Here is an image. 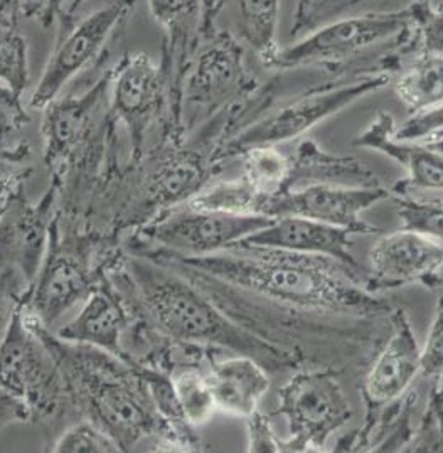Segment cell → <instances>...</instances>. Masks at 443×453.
Masks as SVG:
<instances>
[{"label":"cell","mask_w":443,"mask_h":453,"mask_svg":"<svg viewBox=\"0 0 443 453\" xmlns=\"http://www.w3.org/2000/svg\"><path fill=\"white\" fill-rule=\"evenodd\" d=\"M420 7L411 4L400 11L368 12L339 18L280 48L271 68L295 70L305 66H332L359 56L391 39L408 44L415 31Z\"/></svg>","instance_id":"cell-8"},{"label":"cell","mask_w":443,"mask_h":453,"mask_svg":"<svg viewBox=\"0 0 443 453\" xmlns=\"http://www.w3.org/2000/svg\"><path fill=\"white\" fill-rule=\"evenodd\" d=\"M225 7H231L234 12V31L231 35L238 37L256 54L265 66L271 68V63L280 50L277 41L280 0H206L201 35L210 27L214 16Z\"/></svg>","instance_id":"cell-22"},{"label":"cell","mask_w":443,"mask_h":453,"mask_svg":"<svg viewBox=\"0 0 443 453\" xmlns=\"http://www.w3.org/2000/svg\"><path fill=\"white\" fill-rule=\"evenodd\" d=\"M0 83L19 96L29 85V46L18 27L0 26Z\"/></svg>","instance_id":"cell-30"},{"label":"cell","mask_w":443,"mask_h":453,"mask_svg":"<svg viewBox=\"0 0 443 453\" xmlns=\"http://www.w3.org/2000/svg\"><path fill=\"white\" fill-rule=\"evenodd\" d=\"M440 130H443V104L425 113L411 115L403 127L394 130V139L422 142Z\"/></svg>","instance_id":"cell-37"},{"label":"cell","mask_w":443,"mask_h":453,"mask_svg":"<svg viewBox=\"0 0 443 453\" xmlns=\"http://www.w3.org/2000/svg\"><path fill=\"white\" fill-rule=\"evenodd\" d=\"M240 158L243 165L241 177L266 199L286 191L290 157L280 152L277 145L253 147Z\"/></svg>","instance_id":"cell-28"},{"label":"cell","mask_w":443,"mask_h":453,"mask_svg":"<svg viewBox=\"0 0 443 453\" xmlns=\"http://www.w3.org/2000/svg\"><path fill=\"white\" fill-rule=\"evenodd\" d=\"M24 421H31L26 406L0 388V430H4L9 425Z\"/></svg>","instance_id":"cell-39"},{"label":"cell","mask_w":443,"mask_h":453,"mask_svg":"<svg viewBox=\"0 0 443 453\" xmlns=\"http://www.w3.org/2000/svg\"><path fill=\"white\" fill-rule=\"evenodd\" d=\"M394 91L411 115L442 105L443 56L416 53V58L396 78Z\"/></svg>","instance_id":"cell-25"},{"label":"cell","mask_w":443,"mask_h":453,"mask_svg":"<svg viewBox=\"0 0 443 453\" xmlns=\"http://www.w3.org/2000/svg\"><path fill=\"white\" fill-rule=\"evenodd\" d=\"M39 331L65 376L78 417L102 426L122 452L145 445L149 450L189 452L162 418L142 367L102 349L63 341L42 326Z\"/></svg>","instance_id":"cell-3"},{"label":"cell","mask_w":443,"mask_h":453,"mask_svg":"<svg viewBox=\"0 0 443 453\" xmlns=\"http://www.w3.org/2000/svg\"><path fill=\"white\" fill-rule=\"evenodd\" d=\"M351 236L348 227L332 226L302 216L275 218L270 226L264 227L231 248H273L303 255L327 257L359 273V265L351 251ZM230 250V248H228Z\"/></svg>","instance_id":"cell-19"},{"label":"cell","mask_w":443,"mask_h":453,"mask_svg":"<svg viewBox=\"0 0 443 453\" xmlns=\"http://www.w3.org/2000/svg\"><path fill=\"white\" fill-rule=\"evenodd\" d=\"M31 283L12 268L0 265V346L16 315L24 309Z\"/></svg>","instance_id":"cell-32"},{"label":"cell","mask_w":443,"mask_h":453,"mask_svg":"<svg viewBox=\"0 0 443 453\" xmlns=\"http://www.w3.org/2000/svg\"><path fill=\"white\" fill-rule=\"evenodd\" d=\"M31 145L26 142H19L14 145H7L0 142V186L19 179L29 177L31 174Z\"/></svg>","instance_id":"cell-34"},{"label":"cell","mask_w":443,"mask_h":453,"mask_svg":"<svg viewBox=\"0 0 443 453\" xmlns=\"http://www.w3.org/2000/svg\"><path fill=\"white\" fill-rule=\"evenodd\" d=\"M137 0H113L105 7L76 20L72 27L59 31L44 71L37 81L29 105L44 110L59 96L63 88L105 50L110 37L124 24Z\"/></svg>","instance_id":"cell-12"},{"label":"cell","mask_w":443,"mask_h":453,"mask_svg":"<svg viewBox=\"0 0 443 453\" xmlns=\"http://www.w3.org/2000/svg\"><path fill=\"white\" fill-rule=\"evenodd\" d=\"M0 388L26 406L31 421L78 415L51 349L24 309L0 346Z\"/></svg>","instance_id":"cell-7"},{"label":"cell","mask_w":443,"mask_h":453,"mask_svg":"<svg viewBox=\"0 0 443 453\" xmlns=\"http://www.w3.org/2000/svg\"><path fill=\"white\" fill-rule=\"evenodd\" d=\"M165 255L238 292L265 296L303 311L363 317L391 314L393 311L388 302L364 288L359 273L327 257L251 246L230 248L206 257Z\"/></svg>","instance_id":"cell-2"},{"label":"cell","mask_w":443,"mask_h":453,"mask_svg":"<svg viewBox=\"0 0 443 453\" xmlns=\"http://www.w3.org/2000/svg\"><path fill=\"white\" fill-rule=\"evenodd\" d=\"M411 4H416V5H433V0H413Z\"/></svg>","instance_id":"cell-44"},{"label":"cell","mask_w":443,"mask_h":453,"mask_svg":"<svg viewBox=\"0 0 443 453\" xmlns=\"http://www.w3.org/2000/svg\"><path fill=\"white\" fill-rule=\"evenodd\" d=\"M390 315L393 324L390 339L366 374L363 388L370 413L364 428L355 434V447H351V450H357L368 441L372 434L374 413L381 406L400 400L420 374L422 349L416 342L408 315L403 309H393Z\"/></svg>","instance_id":"cell-16"},{"label":"cell","mask_w":443,"mask_h":453,"mask_svg":"<svg viewBox=\"0 0 443 453\" xmlns=\"http://www.w3.org/2000/svg\"><path fill=\"white\" fill-rule=\"evenodd\" d=\"M394 130V117L381 111L353 140V145L381 152L407 171V179L396 182L393 189L443 191V142L398 140Z\"/></svg>","instance_id":"cell-18"},{"label":"cell","mask_w":443,"mask_h":453,"mask_svg":"<svg viewBox=\"0 0 443 453\" xmlns=\"http://www.w3.org/2000/svg\"><path fill=\"white\" fill-rule=\"evenodd\" d=\"M169 374L186 419L193 426H201L213 418L218 406L208 380V366L182 365L174 367Z\"/></svg>","instance_id":"cell-26"},{"label":"cell","mask_w":443,"mask_h":453,"mask_svg":"<svg viewBox=\"0 0 443 453\" xmlns=\"http://www.w3.org/2000/svg\"><path fill=\"white\" fill-rule=\"evenodd\" d=\"M66 0H22V12L24 18L36 19L42 26V29H48L59 19Z\"/></svg>","instance_id":"cell-38"},{"label":"cell","mask_w":443,"mask_h":453,"mask_svg":"<svg viewBox=\"0 0 443 453\" xmlns=\"http://www.w3.org/2000/svg\"><path fill=\"white\" fill-rule=\"evenodd\" d=\"M27 177H19L14 179L4 186H0V216L4 210L7 208V204L11 203V199L18 194V192L24 191V182Z\"/></svg>","instance_id":"cell-42"},{"label":"cell","mask_w":443,"mask_h":453,"mask_svg":"<svg viewBox=\"0 0 443 453\" xmlns=\"http://www.w3.org/2000/svg\"><path fill=\"white\" fill-rule=\"evenodd\" d=\"M108 273L145 319L174 342L249 356L275 372L299 363L292 350L236 322L195 281L164 263L124 251Z\"/></svg>","instance_id":"cell-1"},{"label":"cell","mask_w":443,"mask_h":453,"mask_svg":"<svg viewBox=\"0 0 443 453\" xmlns=\"http://www.w3.org/2000/svg\"><path fill=\"white\" fill-rule=\"evenodd\" d=\"M420 14L411 35V44L416 53L443 56V4L418 5Z\"/></svg>","instance_id":"cell-33"},{"label":"cell","mask_w":443,"mask_h":453,"mask_svg":"<svg viewBox=\"0 0 443 453\" xmlns=\"http://www.w3.org/2000/svg\"><path fill=\"white\" fill-rule=\"evenodd\" d=\"M66 218L63 221L57 211L46 257L24 305L26 314L51 332L78 311L124 255L115 236L81 229L72 214Z\"/></svg>","instance_id":"cell-4"},{"label":"cell","mask_w":443,"mask_h":453,"mask_svg":"<svg viewBox=\"0 0 443 453\" xmlns=\"http://www.w3.org/2000/svg\"><path fill=\"white\" fill-rule=\"evenodd\" d=\"M425 142H443V130L433 134V135H430L428 139H425Z\"/></svg>","instance_id":"cell-43"},{"label":"cell","mask_w":443,"mask_h":453,"mask_svg":"<svg viewBox=\"0 0 443 453\" xmlns=\"http://www.w3.org/2000/svg\"><path fill=\"white\" fill-rule=\"evenodd\" d=\"M265 214H231L197 210L187 203L162 211L135 229L128 248H150L178 257H206L270 226Z\"/></svg>","instance_id":"cell-9"},{"label":"cell","mask_w":443,"mask_h":453,"mask_svg":"<svg viewBox=\"0 0 443 453\" xmlns=\"http://www.w3.org/2000/svg\"><path fill=\"white\" fill-rule=\"evenodd\" d=\"M54 453H118L120 445L107 432L88 418H80L66 426L53 443Z\"/></svg>","instance_id":"cell-31"},{"label":"cell","mask_w":443,"mask_h":453,"mask_svg":"<svg viewBox=\"0 0 443 453\" xmlns=\"http://www.w3.org/2000/svg\"><path fill=\"white\" fill-rule=\"evenodd\" d=\"M208 380L219 411L238 418H248L258 411L260 401L270 388L265 367L249 356L233 354L228 359L211 357Z\"/></svg>","instance_id":"cell-21"},{"label":"cell","mask_w":443,"mask_h":453,"mask_svg":"<svg viewBox=\"0 0 443 453\" xmlns=\"http://www.w3.org/2000/svg\"><path fill=\"white\" fill-rule=\"evenodd\" d=\"M57 197L53 182L39 201H29L20 191L0 216V265L16 270L31 287L50 246Z\"/></svg>","instance_id":"cell-13"},{"label":"cell","mask_w":443,"mask_h":453,"mask_svg":"<svg viewBox=\"0 0 443 453\" xmlns=\"http://www.w3.org/2000/svg\"><path fill=\"white\" fill-rule=\"evenodd\" d=\"M134 319V302L107 273L54 334L63 341L102 349L125 359V342Z\"/></svg>","instance_id":"cell-17"},{"label":"cell","mask_w":443,"mask_h":453,"mask_svg":"<svg viewBox=\"0 0 443 453\" xmlns=\"http://www.w3.org/2000/svg\"><path fill=\"white\" fill-rule=\"evenodd\" d=\"M390 83V71L376 70L363 73L349 81L312 88L284 106L258 115L238 128L216 149L214 162L219 167L223 162L240 157L253 147H279L280 143L299 139L319 123Z\"/></svg>","instance_id":"cell-6"},{"label":"cell","mask_w":443,"mask_h":453,"mask_svg":"<svg viewBox=\"0 0 443 453\" xmlns=\"http://www.w3.org/2000/svg\"><path fill=\"white\" fill-rule=\"evenodd\" d=\"M258 83L249 70L247 46L225 29L201 35L180 73L171 111L176 142L195 135L219 115L243 105Z\"/></svg>","instance_id":"cell-5"},{"label":"cell","mask_w":443,"mask_h":453,"mask_svg":"<svg viewBox=\"0 0 443 453\" xmlns=\"http://www.w3.org/2000/svg\"><path fill=\"white\" fill-rule=\"evenodd\" d=\"M420 374L433 386L422 425L408 441L407 452H443V294L422 348Z\"/></svg>","instance_id":"cell-24"},{"label":"cell","mask_w":443,"mask_h":453,"mask_svg":"<svg viewBox=\"0 0 443 453\" xmlns=\"http://www.w3.org/2000/svg\"><path fill=\"white\" fill-rule=\"evenodd\" d=\"M265 196L256 191L243 177L208 184L197 192L189 206L197 210L219 211L231 214H264Z\"/></svg>","instance_id":"cell-27"},{"label":"cell","mask_w":443,"mask_h":453,"mask_svg":"<svg viewBox=\"0 0 443 453\" xmlns=\"http://www.w3.org/2000/svg\"><path fill=\"white\" fill-rule=\"evenodd\" d=\"M20 18H24L22 0H0V26L18 27Z\"/></svg>","instance_id":"cell-40"},{"label":"cell","mask_w":443,"mask_h":453,"mask_svg":"<svg viewBox=\"0 0 443 453\" xmlns=\"http://www.w3.org/2000/svg\"><path fill=\"white\" fill-rule=\"evenodd\" d=\"M171 80L162 63L137 53L125 56L113 68L108 108L111 119L122 123L130 137V162L142 158L154 127L160 125V142L171 140Z\"/></svg>","instance_id":"cell-11"},{"label":"cell","mask_w":443,"mask_h":453,"mask_svg":"<svg viewBox=\"0 0 443 453\" xmlns=\"http://www.w3.org/2000/svg\"><path fill=\"white\" fill-rule=\"evenodd\" d=\"M247 419L249 453H282V440L277 436L268 415L255 411Z\"/></svg>","instance_id":"cell-35"},{"label":"cell","mask_w":443,"mask_h":453,"mask_svg":"<svg viewBox=\"0 0 443 453\" xmlns=\"http://www.w3.org/2000/svg\"><path fill=\"white\" fill-rule=\"evenodd\" d=\"M390 197L391 192L383 186H307L268 197L264 214L270 218L302 216L325 225L348 227L355 234H376L378 227L363 221L361 212Z\"/></svg>","instance_id":"cell-15"},{"label":"cell","mask_w":443,"mask_h":453,"mask_svg":"<svg viewBox=\"0 0 443 453\" xmlns=\"http://www.w3.org/2000/svg\"><path fill=\"white\" fill-rule=\"evenodd\" d=\"M442 268L443 244L401 227L372 244L364 288L371 294L413 283L437 288L443 283Z\"/></svg>","instance_id":"cell-14"},{"label":"cell","mask_w":443,"mask_h":453,"mask_svg":"<svg viewBox=\"0 0 443 453\" xmlns=\"http://www.w3.org/2000/svg\"><path fill=\"white\" fill-rule=\"evenodd\" d=\"M288 425L282 453L322 452L329 438L353 418V408L329 369L299 371L279 389V408Z\"/></svg>","instance_id":"cell-10"},{"label":"cell","mask_w":443,"mask_h":453,"mask_svg":"<svg viewBox=\"0 0 443 453\" xmlns=\"http://www.w3.org/2000/svg\"><path fill=\"white\" fill-rule=\"evenodd\" d=\"M403 229L443 242V199H418L409 191H393Z\"/></svg>","instance_id":"cell-29"},{"label":"cell","mask_w":443,"mask_h":453,"mask_svg":"<svg viewBox=\"0 0 443 453\" xmlns=\"http://www.w3.org/2000/svg\"><path fill=\"white\" fill-rule=\"evenodd\" d=\"M307 186L378 188L381 180L366 164L353 156H336L314 140H302L290 157L286 191ZM285 191V192H286Z\"/></svg>","instance_id":"cell-20"},{"label":"cell","mask_w":443,"mask_h":453,"mask_svg":"<svg viewBox=\"0 0 443 453\" xmlns=\"http://www.w3.org/2000/svg\"><path fill=\"white\" fill-rule=\"evenodd\" d=\"M87 0H66L65 7H63V12L59 16V31H65L68 27H72L73 24L76 22V14L80 12V9L83 7Z\"/></svg>","instance_id":"cell-41"},{"label":"cell","mask_w":443,"mask_h":453,"mask_svg":"<svg viewBox=\"0 0 443 453\" xmlns=\"http://www.w3.org/2000/svg\"><path fill=\"white\" fill-rule=\"evenodd\" d=\"M27 123L29 115L20 104V96L0 83V142H5L11 134Z\"/></svg>","instance_id":"cell-36"},{"label":"cell","mask_w":443,"mask_h":453,"mask_svg":"<svg viewBox=\"0 0 443 453\" xmlns=\"http://www.w3.org/2000/svg\"><path fill=\"white\" fill-rule=\"evenodd\" d=\"M149 7L165 31L160 63L165 66L172 83H178L201 39L206 0H149Z\"/></svg>","instance_id":"cell-23"}]
</instances>
